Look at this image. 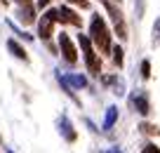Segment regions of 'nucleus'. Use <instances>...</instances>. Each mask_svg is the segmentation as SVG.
I'll return each mask as SVG.
<instances>
[{"instance_id": "4be33fe9", "label": "nucleus", "mask_w": 160, "mask_h": 153, "mask_svg": "<svg viewBox=\"0 0 160 153\" xmlns=\"http://www.w3.org/2000/svg\"><path fill=\"white\" fill-rule=\"evenodd\" d=\"M0 3H2V5H7V0H0Z\"/></svg>"}, {"instance_id": "39448f33", "label": "nucleus", "mask_w": 160, "mask_h": 153, "mask_svg": "<svg viewBox=\"0 0 160 153\" xmlns=\"http://www.w3.org/2000/svg\"><path fill=\"white\" fill-rule=\"evenodd\" d=\"M57 21H61V24H71V26H80V24H82L80 17L75 14L71 7H66V5H61L59 10H57Z\"/></svg>"}, {"instance_id": "f03ea898", "label": "nucleus", "mask_w": 160, "mask_h": 153, "mask_svg": "<svg viewBox=\"0 0 160 153\" xmlns=\"http://www.w3.org/2000/svg\"><path fill=\"white\" fill-rule=\"evenodd\" d=\"M78 45L82 47V54H85L87 71H90L92 75H99V71H101V61H99V57H97L94 47H92V38H87V35L80 33V35H78Z\"/></svg>"}, {"instance_id": "20e7f679", "label": "nucleus", "mask_w": 160, "mask_h": 153, "mask_svg": "<svg viewBox=\"0 0 160 153\" xmlns=\"http://www.w3.org/2000/svg\"><path fill=\"white\" fill-rule=\"evenodd\" d=\"M59 83L66 87V92L68 94H73L71 92V87H87V78L85 75H78V73H71V75H59Z\"/></svg>"}, {"instance_id": "ddd939ff", "label": "nucleus", "mask_w": 160, "mask_h": 153, "mask_svg": "<svg viewBox=\"0 0 160 153\" xmlns=\"http://www.w3.org/2000/svg\"><path fill=\"white\" fill-rule=\"evenodd\" d=\"M111 52H113V64L115 66H122V59H125V52H122V47H118V45H113V47H111Z\"/></svg>"}, {"instance_id": "2eb2a0df", "label": "nucleus", "mask_w": 160, "mask_h": 153, "mask_svg": "<svg viewBox=\"0 0 160 153\" xmlns=\"http://www.w3.org/2000/svg\"><path fill=\"white\" fill-rule=\"evenodd\" d=\"M139 130H141V132H146V134H155V137L160 134V130L155 127V125H148V123H144V125H141Z\"/></svg>"}, {"instance_id": "dca6fc26", "label": "nucleus", "mask_w": 160, "mask_h": 153, "mask_svg": "<svg viewBox=\"0 0 160 153\" xmlns=\"http://www.w3.org/2000/svg\"><path fill=\"white\" fill-rule=\"evenodd\" d=\"M141 78H151V61L148 59L141 61Z\"/></svg>"}, {"instance_id": "6ab92c4d", "label": "nucleus", "mask_w": 160, "mask_h": 153, "mask_svg": "<svg viewBox=\"0 0 160 153\" xmlns=\"http://www.w3.org/2000/svg\"><path fill=\"white\" fill-rule=\"evenodd\" d=\"M50 3H52V0H38V7H40V10H42V7H47V5H50Z\"/></svg>"}, {"instance_id": "9b49d317", "label": "nucleus", "mask_w": 160, "mask_h": 153, "mask_svg": "<svg viewBox=\"0 0 160 153\" xmlns=\"http://www.w3.org/2000/svg\"><path fill=\"white\" fill-rule=\"evenodd\" d=\"M115 120H118V109H115V106H108V109H106V118H104V130H111L115 125Z\"/></svg>"}, {"instance_id": "412c9836", "label": "nucleus", "mask_w": 160, "mask_h": 153, "mask_svg": "<svg viewBox=\"0 0 160 153\" xmlns=\"http://www.w3.org/2000/svg\"><path fill=\"white\" fill-rule=\"evenodd\" d=\"M106 153H122V151H120V148H108Z\"/></svg>"}, {"instance_id": "6e6552de", "label": "nucleus", "mask_w": 160, "mask_h": 153, "mask_svg": "<svg viewBox=\"0 0 160 153\" xmlns=\"http://www.w3.org/2000/svg\"><path fill=\"white\" fill-rule=\"evenodd\" d=\"M132 104H134V109H137V113H141V115H148L151 113V104H148V97H146V92H137L134 94V99H132Z\"/></svg>"}, {"instance_id": "423d86ee", "label": "nucleus", "mask_w": 160, "mask_h": 153, "mask_svg": "<svg viewBox=\"0 0 160 153\" xmlns=\"http://www.w3.org/2000/svg\"><path fill=\"white\" fill-rule=\"evenodd\" d=\"M54 24H57V21L50 17V12H45V14H42V19L38 21V33H40V38L50 40L52 33H54Z\"/></svg>"}, {"instance_id": "aec40b11", "label": "nucleus", "mask_w": 160, "mask_h": 153, "mask_svg": "<svg viewBox=\"0 0 160 153\" xmlns=\"http://www.w3.org/2000/svg\"><path fill=\"white\" fill-rule=\"evenodd\" d=\"M14 3H19V5H31V0H14Z\"/></svg>"}, {"instance_id": "f3484780", "label": "nucleus", "mask_w": 160, "mask_h": 153, "mask_svg": "<svg viewBox=\"0 0 160 153\" xmlns=\"http://www.w3.org/2000/svg\"><path fill=\"white\" fill-rule=\"evenodd\" d=\"M141 153H160V148L155 146V144H146V146L141 148Z\"/></svg>"}, {"instance_id": "f8f14e48", "label": "nucleus", "mask_w": 160, "mask_h": 153, "mask_svg": "<svg viewBox=\"0 0 160 153\" xmlns=\"http://www.w3.org/2000/svg\"><path fill=\"white\" fill-rule=\"evenodd\" d=\"M106 85H113V94H118V97L125 94V83H122V78H106Z\"/></svg>"}, {"instance_id": "5701e85b", "label": "nucleus", "mask_w": 160, "mask_h": 153, "mask_svg": "<svg viewBox=\"0 0 160 153\" xmlns=\"http://www.w3.org/2000/svg\"><path fill=\"white\" fill-rule=\"evenodd\" d=\"M0 144H2V137H0Z\"/></svg>"}, {"instance_id": "0eeeda50", "label": "nucleus", "mask_w": 160, "mask_h": 153, "mask_svg": "<svg viewBox=\"0 0 160 153\" xmlns=\"http://www.w3.org/2000/svg\"><path fill=\"white\" fill-rule=\"evenodd\" d=\"M57 125H59V132H61V137H64L66 141H75V139H78V132L73 130V125H71V120L66 118V115H61Z\"/></svg>"}, {"instance_id": "a211bd4d", "label": "nucleus", "mask_w": 160, "mask_h": 153, "mask_svg": "<svg viewBox=\"0 0 160 153\" xmlns=\"http://www.w3.org/2000/svg\"><path fill=\"white\" fill-rule=\"evenodd\" d=\"M71 5H78L80 10H87V7H90V3H87V0H68Z\"/></svg>"}, {"instance_id": "4468645a", "label": "nucleus", "mask_w": 160, "mask_h": 153, "mask_svg": "<svg viewBox=\"0 0 160 153\" xmlns=\"http://www.w3.org/2000/svg\"><path fill=\"white\" fill-rule=\"evenodd\" d=\"M153 47H160V19L153 24Z\"/></svg>"}, {"instance_id": "b1692460", "label": "nucleus", "mask_w": 160, "mask_h": 153, "mask_svg": "<svg viewBox=\"0 0 160 153\" xmlns=\"http://www.w3.org/2000/svg\"><path fill=\"white\" fill-rule=\"evenodd\" d=\"M115 3H120V0H115Z\"/></svg>"}, {"instance_id": "9d476101", "label": "nucleus", "mask_w": 160, "mask_h": 153, "mask_svg": "<svg viewBox=\"0 0 160 153\" xmlns=\"http://www.w3.org/2000/svg\"><path fill=\"white\" fill-rule=\"evenodd\" d=\"M17 17H19L21 24H33V21H35V17H33V7H31V5H24V7L19 10V14H17Z\"/></svg>"}, {"instance_id": "7ed1b4c3", "label": "nucleus", "mask_w": 160, "mask_h": 153, "mask_svg": "<svg viewBox=\"0 0 160 153\" xmlns=\"http://www.w3.org/2000/svg\"><path fill=\"white\" fill-rule=\"evenodd\" d=\"M59 49H61V54H64V59L68 61V64H75V61H78V49H75L73 40L66 33L59 35Z\"/></svg>"}, {"instance_id": "1a4fd4ad", "label": "nucleus", "mask_w": 160, "mask_h": 153, "mask_svg": "<svg viewBox=\"0 0 160 153\" xmlns=\"http://www.w3.org/2000/svg\"><path fill=\"white\" fill-rule=\"evenodd\" d=\"M7 49H10V52L17 57V59H21V61H28V54H26V49L21 47V45L17 43V40H12V38L7 40Z\"/></svg>"}, {"instance_id": "f257e3e1", "label": "nucleus", "mask_w": 160, "mask_h": 153, "mask_svg": "<svg viewBox=\"0 0 160 153\" xmlns=\"http://www.w3.org/2000/svg\"><path fill=\"white\" fill-rule=\"evenodd\" d=\"M90 38H92V43H94L101 52H111V47H113V45H111V31H108V26H106L104 17H99V14L92 17Z\"/></svg>"}]
</instances>
